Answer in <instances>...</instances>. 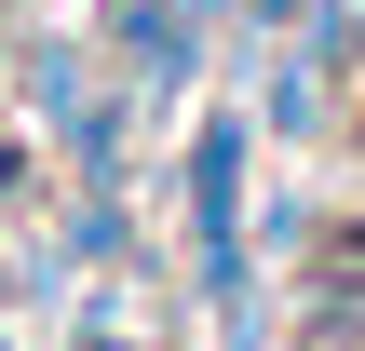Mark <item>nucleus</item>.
Wrapping results in <instances>:
<instances>
[{"mask_svg": "<svg viewBox=\"0 0 365 351\" xmlns=\"http://www.w3.org/2000/svg\"><path fill=\"white\" fill-rule=\"evenodd\" d=\"M81 95H95V81H81V54H68V41H27V108H41V122H68Z\"/></svg>", "mask_w": 365, "mask_h": 351, "instance_id": "nucleus-4", "label": "nucleus"}, {"mask_svg": "<svg viewBox=\"0 0 365 351\" xmlns=\"http://www.w3.org/2000/svg\"><path fill=\"white\" fill-rule=\"evenodd\" d=\"M108 41H122V68L149 95H190V68H203V14L190 0H108Z\"/></svg>", "mask_w": 365, "mask_h": 351, "instance_id": "nucleus-2", "label": "nucleus"}, {"mask_svg": "<svg viewBox=\"0 0 365 351\" xmlns=\"http://www.w3.org/2000/svg\"><path fill=\"white\" fill-rule=\"evenodd\" d=\"M257 122H271V135H325V54H312V41H298V54L271 68V95H257Z\"/></svg>", "mask_w": 365, "mask_h": 351, "instance_id": "nucleus-3", "label": "nucleus"}, {"mask_svg": "<svg viewBox=\"0 0 365 351\" xmlns=\"http://www.w3.org/2000/svg\"><path fill=\"white\" fill-rule=\"evenodd\" d=\"M0 27H14V0H0Z\"/></svg>", "mask_w": 365, "mask_h": 351, "instance_id": "nucleus-6", "label": "nucleus"}, {"mask_svg": "<svg viewBox=\"0 0 365 351\" xmlns=\"http://www.w3.org/2000/svg\"><path fill=\"white\" fill-rule=\"evenodd\" d=\"M81 351H122V325H81Z\"/></svg>", "mask_w": 365, "mask_h": 351, "instance_id": "nucleus-5", "label": "nucleus"}, {"mask_svg": "<svg viewBox=\"0 0 365 351\" xmlns=\"http://www.w3.org/2000/svg\"><path fill=\"white\" fill-rule=\"evenodd\" d=\"M244 108H203L190 122V257H203V298L244 311Z\"/></svg>", "mask_w": 365, "mask_h": 351, "instance_id": "nucleus-1", "label": "nucleus"}]
</instances>
